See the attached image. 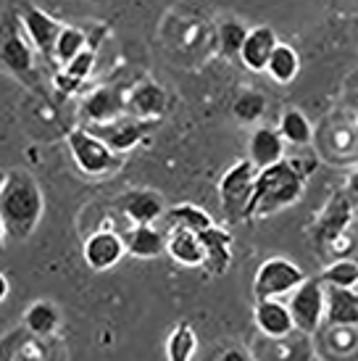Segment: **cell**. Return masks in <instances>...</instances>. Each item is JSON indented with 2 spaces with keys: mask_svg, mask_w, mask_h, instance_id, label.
Instances as JSON below:
<instances>
[{
  "mask_svg": "<svg viewBox=\"0 0 358 361\" xmlns=\"http://www.w3.org/2000/svg\"><path fill=\"white\" fill-rule=\"evenodd\" d=\"M106 35V27H95L92 35H87V48L77 56L74 61H69L66 66H63V74L58 77V85L63 87L66 85V92L77 90L82 82L90 77V71L95 66V53H98V42L100 37Z\"/></svg>",
  "mask_w": 358,
  "mask_h": 361,
  "instance_id": "cell-19",
  "label": "cell"
},
{
  "mask_svg": "<svg viewBox=\"0 0 358 361\" xmlns=\"http://www.w3.org/2000/svg\"><path fill=\"white\" fill-rule=\"evenodd\" d=\"M121 240L127 253H132L135 259H156L166 251V235L153 224H135Z\"/></svg>",
  "mask_w": 358,
  "mask_h": 361,
  "instance_id": "cell-20",
  "label": "cell"
},
{
  "mask_svg": "<svg viewBox=\"0 0 358 361\" xmlns=\"http://www.w3.org/2000/svg\"><path fill=\"white\" fill-rule=\"evenodd\" d=\"M61 324V314L58 309L50 301H35L24 314V327L30 335H40V338H48L58 330Z\"/></svg>",
  "mask_w": 358,
  "mask_h": 361,
  "instance_id": "cell-25",
  "label": "cell"
},
{
  "mask_svg": "<svg viewBox=\"0 0 358 361\" xmlns=\"http://www.w3.org/2000/svg\"><path fill=\"white\" fill-rule=\"evenodd\" d=\"M163 219L169 224V230H190V232H203L214 227L209 211H203L195 203H179L174 209L163 214Z\"/></svg>",
  "mask_w": 358,
  "mask_h": 361,
  "instance_id": "cell-24",
  "label": "cell"
},
{
  "mask_svg": "<svg viewBox=\"0 0 358 361\" xmlns=\"http://www.w3.org/2000/svg\"><path fill=\"white\" fill-rule=\"evenodd\" d=\"M156 127V121H142L132 119V116H119V119L109 121V124H87L85 130L92 132L98 140H103L113 153L124 156L127 151H132L135 145L148 137Z\"/></svg>",
  "mask_w": 358,
  "mask_h": 361,
  "instance_id": "cell-9",
  "label": "cell"
},
{
  "mask_svg": "<svg viewBox=\"0 0 358 361\" xmlns=\"http://www.w3.org/2000/svg\"><path fill=\"white\" fill-rule=\"evenodd\" d=\"M119 209L135 224H156L166 214V203L156 190H130L119 198Z\"/></svg>",
  "mask_w": 358,
  "mask_h": 361,
  "instance_id": "cell-15",
  "label": "cell"
},
{
  "mask_svg": "<svg viewBox=\"0 0 358 361\" xmlns=\"http://www.w3.org/2000/svg\"><path fill=\"white\" fill-rule=\"evenodd\" d=\"M353 221V206L348 203V198L342 195V190L332 192L324 203V209L319 211L316 221L311 227V235H314V243L319 248H329L345 235V230Z\"/></svg>",
  "mask_w": 358,
  "mask_h": 361,
  "instance_id": "cell-8",
  "label": "cell"
},
{
  "mask_svg": "<svg viewBox=\"0 0 358 361\" xmlns=\"http://www.w3.org/2000/svg\"><path fill=\"white\" fill-rule=\"evenodd\" d=\"M66 142H69V151L74 156V164L80 166L85 174H111L121 166V156L113 153L103 140H98L92 132H87L85 127L80 130H69L66 135Z\"/></svg>",
  "mask_w": 358,
  "mask_h": 361,
  "instance_id": "cell-4",
  "label": "cell"
},
{
  "mask_svg": "<svg viewBox=\"0 0 358 361\" xmlns=\"http://www.w3.org/2000/svg\"><path fill=\"white\" fill-rule=\"evenodd\" d=\"M0 69L8 71L13 80H19L32 92H37L42 98L48 95L37 61H35V48L27 40L19 11L13 6L0 13Z\"/></svg>",
  "mask_w": 358,
  "mask_h": 361,
  "instance_id": "cell-3",
  "label": "cell"
},
{
  "mask_svg": "<svg viewBox=\"0 0 358 361\" xmlns=\"http://www.w3.org/2000/svg\"><path fill=\"white\" fill-rule=\"evenodd\" d=\"M321 285L353 290L358 285V261L340 259V261H335V264H329L327 269H324V274H321Z\"/></svg>",
  "mask_w": 358,
  "mask_h": 361,
  "instance_id": "cell-29",
  "label": "cell"
},
{
  "mask_svg": "<svg viewBox=\"0 0 358 361\" xmlns=\"http://www.w3.org/2000/svg\"><path fill=\"white\" fill-rule=\"evenodd\" d=\"M16 11H19L21 27H24V35H27L30 45L40 53L48 63H53V51H56V42H58V35H61V30H63V24L56 21L42 8H37L30 0H21Z\"/></svg>",
  "mask_w": 358,
  "mask_h": 361,
  "instance_id": "cell-6",
  "label": "cell"
},
{
  "mask_svg": "<svg viewBox=\"0 0 358 361\" xmlns=\"http://www.w3.org/2000/svg\"><path fill=\"white\" fill-rule=\"evenodd\" d=\"M45 211V198L30 171L13 169L0 190V221L13 240H27L37 230Z\"/></svg>",
  "mask_w": 358,
  "mask_h": 361,
  "instance_id": "cell-1",
  "label": "cell"
},
{
  "mask_svg": "<svg viewBox=\"0 0 358 361\" xmlns=\"http://www.w3.org/2000/svg\"><path fill=\"white\" fill-rule=\"evenodd\" d=\"M300 71V56L292 45H285V42H277V48L271 51L266 63V74L279 85H290V82L298 77Z\"/></svg>",
  "mask_w": 358,
  "mask_h": 361,
  "instance_id": "cell-23",
  "label": "cell"
},
{
  "mask_svg": "<svg viewBox=\"0 0 358 361\" xmlns=\"http://www.w3.org/2000/svg\"><path fill=\"white\" fill-rule=\"evenodd\" d=\"M303 185H306V180L290 166L288 159H282L268 169L256 171L253 190H250L242 219L250 221L253 216H271L277 211L288 209L295 201H300Z\"/></svg>",
  "mask_w": 358,
  "mask_h": 361,
  "instance_id": "cell-2",
  "label": "cell"
},
{
  "mask_svg": "<svg viewBox=\"0 0 358 361\" xmlns=\"http://www.w3.org/2000/svg\"><path fill=\"white\" fill-rule=\"evenodd\" d=\"M85 48H87V32L77 30V27H63L58 35V42H56V51H53V61H58L61 66H66Z\"/></svg>",
  "mask_w": 358,
  "mask_h": 361,
  "instance_id": "cell-28",
  "label": "cell"
},
{
  "mask_svg": "<svg viewBox=\"0 0 358 361\" xmlns=\"http://www.w3.org/2000/svg\"><path fill=\"white\" fill-rule=\"evenodd\" d=\"M245 37H248V27L240 19H224L219 24V51L227 59H237Z\"/></svg>",
  "mask_w": 358,
  "mask_h": 361,
  "instance_id": "cell-31",
  "label": "cell"
},
{
  "mask_svg": "<svg viewBox=\"0 0 358 361\" xmlns=\"http://www.w3.org/2000/svg\"><path fill=\"white\" fill-rule=\"evenodd\" d=\"M277 35L271 27H253L248 30V37L240 48L237 59L242 61V66L250 71H266L268 56L277 48Z\"/></svg>",
  "mask_w": 358,
  "mask_h": 361,
  "instance_id": "cell-16",
  "label": "cell"
},
{
  "mask_svg": "<svg viewBox=\"0 0 358 361\" xmlns=\"http://www.w3.org/2000/svg\"><path fill=\"white\" fill-rule=\"evenodd\" d=\"M324 306H327V319L332 324H340V327L358 324V293L345 290V288H329L324 293Z\"/></svg>",
  "mask_w": 358,
  "mask_h": 361,
  "instance_id": "cell-21",
  "label": "cell"
},
{
  "mask_svg": "<svg viewBox=\"0 0 358 361\" xmlns=\"http://www.w3.org/2000/svg\"><path fill=\"white\" fill-rule=\"evenodd\" d=\"M219 361H250V356L245 351H240V348H229V351L221 353Z\"/></svg>",
  "mask_w": 358,
  "mask_h": 361,
  "instance_id": "cell-34",
  "label": "cell"
},
{
  "mask_svg": "<svg viewBox=\"0 0 358 361\" xmlns=\"http://www.w3.org/2000/svg\"><path fill=\"white\" fill-rule=\"evenodd\" d=\"M303 280H306V274H303L298 264L282 259V256L266 259L259 267L256 277H253V298L256 301H266V298L290 295Z\"/></svg>",
  "mask_w": 358,
  "mask_h": 361,
  "instance_id": "cell-5",
  "label": "cell"
},
{
  "mask_svg": "<svg viewBox=\"0 0 358 361\" xmlns=\"http://www.w3.org/2000/svg\"><path fill=\"white\" fill-rule=\"evenodd\" d=\"M124 240H121V235L111 230H98L92 232L85 245H82V256H85V264H87L90 269L95 271H106V269H113L121 259H124Z\"/></svg>",
  "mask_w": 358,
  "mask_h": 361,
  "instance_id": "cell-12",
  "label": "cell"
},
{
  "mask_svg": "<svg viewBox=\"0 0 358 361\" xmlns=\"http://www.w3.org/2000/svg\"><path fill=\"white\" fill-rule=\"evenodd\" d=\"M248 151H250V164H253V169L261 171V169H268V166H274L279 161L285 159V140L279 137L277 130H271V127H261L250 135L248 140Z\"/></svg>",
  "mask_w": 358,
  "mask_h": 361,
  "instance_id": "cell-17",
  "label": "cell"
},
{
  "mask_svg": "<svg viewBox=\"0 0 358 361\" xmlns=\"http://www.w3.org/2000/svg\"><path fill=\"white\" fill-rule=\"evenodd\" d=\"M6 180H8V171L0 169V190H3V185H6Z\"/></svg>",
  "mask_w": 358,
  "mask_h": 361,
  "instance_id": "cell-37",
  "label": "cell"
},
{
  "mask_svg": "<svg viewBox=\"0 0 358 361\" xmlns=\"http://www.w3.org/2000/svg\"><path fill=\"white\" fill-rule=\"evenodd\" d=\"M8 290H11V285H8V280H6V274L0 271V303L8 298Z\"/></svg>",
  "mask_w": 358,
  "mask_h": 361,
  "instance_id": "cell-35",
  "label": "cell"
},
{
  "mask_svg": "<svg viewBox=\"0 0 358 361\" xmlns=\"http://www.w3.org/2000/svg\"><path fill=\"white\" fill-rule=\"evenodd\" d=\"M166 251L182 267H203V245H200L198 232L169 230V235H166Z\"/></svg>",
  "mask_w": 358,
  "mask_h": 361,
  "instance_id": "cell-22",
  "label": "cell"
},
{
  "mask_svg": "<svg viewBox=\"0 0 358 361\" xmlns=\"http://www.w3.org/2000/svg\"><path fill=\"white\" fill-rule=\"evenodd\" d=\"M279 137L282 140L292 142V145H309L314 140V130H311V121L306 119V114L298 109H288L279 119Z\"/></svg>",
  "mask_w": 358,
  "mask_h": 361,
  "instance_id": "cell-27",
  "label": "cell"
},
{
  "mask_svg": "<svg viewBox=\"0 0 358 361\" xmlns=\"http://www.w3.org/2000/svg\"><path fill=\"white\" fill-rule=\"evenodd\" d=\"M253 180H256V169H253V164L248 159L237 161L235 166H229L224 171V177L219 182V201L229 221L242 219L250 190H253Z\"/></svg>",
  "mask_w": 358,
  "mask_h": 361,
  "instance_id": "cell-7",
  "label": "cell"
},
{
  "mask_svg": "<svg viewBox=\"0 0 358 361\" xmlns=\"http://www.w3.org/2000/svg\"><path fill=\"white\" fill-rule=\"evenodd\" d=\"M200 245H203V267L209 274L221 277L232 264V235L227 230H219L216 224L209 230L198 232Z\"/></svg>",
  "mask_w": 358,
  "mask_h": 361,
  "instance_id": "cell-14",
  "label": "cell"
},
{
  "mask_svg": "<svg viewBox=\"0 0 358 361\" xmlns=\"http://www.w3.org/2000/svg\"><path fill=\"white\" fill-rule=\"evenodd\" d=\"M290 295L292 298H290L288 309L292 324L306 335L316 332L321 324V314H324V285H321V280L306 277Z\"/></svg>",
  "mask_w": 358,
  "mask_h": 361,
  "instance_id": "cell-10",
  "label": "cell"
},
{
  "mask_svg": "<svg viewBox=\"0 0 358 361\" xmlns=\"http://www.w3.org/2000/svg\"><path fill=\"white\" fill-rule=\"evenodd\" d=\"M169 109V95L159 82L142 80L124 92V111L132 119L156 121Z\"/></svg>",
  "mask_w": 358,
  "mask_h": 361,
  "instance_id": "cell-11",
  "label": "cell"
},
{
  "mask_svg": "<svg viewBox=\"0 0 358 361\" xmlns=\"http://www.w3.org/2000/svg\"><path fill=\"white\" fill-rule=\"evenodd\" d=\"M256 327H259L266 338H288L295 330L290 309L279 298H266V301H256Z\"/></svg>",
  "mask_w": 358,
  "mask_h": 361,
  "instance_id": "cell-18",
  "label": "cell"
},
{
  "mask_svg": "<svg viewBox=\"0 0 358 361\" xmlns=\"http://www.w3.org/2000/svg\"><path fill=\"white\" fill-rule=\"evenodd\" d=\"M342 195H345L350 206L356 209L358 206V169L348 174V180H345V185H342Z\"/></svg>",
  "mask_w": 358,
  "mask_h": 361,
  "instance_id": "cell-33",
  "label": "cell"
},
{
  "mask_svg": "<svg viewBox=\"0 0 358 361\" xmlns=\"http://www.w3.org/2000/svg\"><path fill=\"white\" fill-rule=\"evenodd\" d=\"M198 348V335L190 322H179L166 338V359L169 361H190Z\"/></svg>",
  "mask_w": 358,
  "mask_h": 361,
  "instance_id": "cell-26",
  "label": "cell"
},
{
  "mask_svg": "<svg viewBox=\"0 0 358 361\" xmlns=\"http://www.w3.org/2000/svg\"><path fill=\"white\" fill-rule=\"evenodd\" d=\"M124 92L121 87H98L82 103V116L87 124H109L124 114Z\"/></svg>",
  "mask_w": 358,
  "mask_h": 361,
  "instance_id": "cell-13",
  "label": "cell"
},
{
  "mask_svg": "<svg viewBox=\"0 0 358 361\" xmlns=\"http://www.w3.org/2000/svg\"><path fill=\"white\" fill-rule=\"evenodd\" d=\"M264 111H266V98L256 90H242L232 101V114H235V119L242 121V124H253V121H259L264 116Z\"/></svg>",
  "mask_w": 358,
  "mask_h": 361,
  "instance_id": "cell-30",
  "label": "cell"
},
{
  "mask_svg": "<svg viewBox=\"0 0 358 361\" xmlns=\"http://www.w3.org/2000/svg\"><path fill=\"white\" fill-rule=\"evenodd\" d=\"M27 341H30L27 327H13V330L6 332L0 338V361H16V356L27 345Z\"/></svg>",
  "mask_w": 358,
  "mask_h": 361,
  "instance_id": "cell-32",
  "label": "cell"
},
{
  "mask_svg": "<svg viewBox=\"0 0 358 361\" xmlns=\"http://www.w3.org/2000/svg\"><path fill=\"white\" fill-rule=\"evenodd\" d=\"M6 251V227H3V221H0V253Z\"/></svg>",
  "mask_w": 358,
  "mask_h": 361,
  "instance_id": "cell-36",
  "label": "cell"
}]
</instances>
